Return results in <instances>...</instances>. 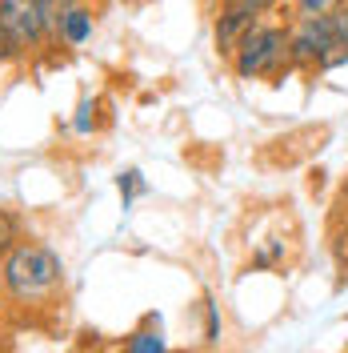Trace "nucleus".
Instances as JSON below:
<instances>
[{"label":"nucleus","mask_w":348,"mask_h":353,"mask_svg":"<svg viewBox=\"0 0 348 353\" xmlns=\"http://www.w3.org/2000/svg\"><path fill=\"white\" fill-rule=\"evenodd\" d=\"M4 285L12 297H44L61 285V257L48 245H17L4 257Z\"/></svg>","instance_id":"obj_1"},{"label":"nucleus","mask_w":348,"mask_h":353,"mask_svg":"<svg viewBox=\"0 0 348 353\" xmlns=\"http://www.w3.org/2000/svg\"><path fill=\"white\" fill-rule=\"evenodd\" d=\"M284 65H288V32L272 28V24H257L232 52V68H237L240 81L276 77Z\"/></svg>","instance_id":"obj_2"},{"label":"nucleus","mask_w":348,"mask_h":353,"mask_svg":"<svg viewBox=\"0 0 348 353\" xmlns=\"http://www.w3.org/2000/svg\"><path fill=\"white\" fill-rule=\"evenodd\" d=\"M0 28L21 44H41L52 28L41 12V0H0Z\"/></svg>","instance_id":"obj_3"},{"label":"nucleus","mask_w":348,"mask_h":353,"mask_svg":"<svg viewBox=\"0 0 348 353\" xmlns=\"http://www.w3.org/2000/svg\"><path fill=\"white\" fill-rule=\"evenodd\" d=\"M88 32H92V12L88 8H68L61 24H56V37L65 44H85Z\"/></svg>","instance_id":"obj_4"},{"label":"nucleus","mask_w":348,"mask_h":353,"mask_svg":"<svg viewBox=\"0 0 348 353\" xmlns=\"http://www.w3.org/2000/svg\"><path fill=\"white\" fill-rule=\"evenodd\" d=\"M340 4H345V0H296L301 21H312V17H332Z\"/></svg>","instance_id":"obj_5"},{"label":"nucleus","mask_w":348,"mask_h":353,"mask_svg":"<svg viewBox=\"0 0 348 353\" xmlns=\"http://www.w3.org/2000/svg\"><path fill=\"white\" fill-rule=\"evenodd\" d=\"M68 8H76V0H41V12L52 32H56V24H61V17H65Z\"/></svg>","instance_id":"obj_6"},{"label":"nucleus","mask_w":348,"mask_h":353,"mask_svg":"<svg viewBox=\"0 0 348 353\" xmlns=\"http://www.w3.org/2000/svg\"><path fill=\"white\" fill-rule=\"evenodd\" d=\"M12 249H17V221L0 209V257H8Z\"/></svg>","instance_id":"obj_7"},{"label":"nucleus","mask_w":348,"mask_h":353,"mask_svg":"<svg viewBox=\"0 0 348 353\" xmlns=\"http://www.w3.org/2000/svg\"><path fill=\"white\" fill-rule=\"evenodd\" d=\"M116 185H120V197H124V205H129L136 193H144V181H140V173H136V169L120 173V181H116Z\"/></svg>","instance_id":"obj_8"},{"label":"nucleus","mask_w":348,"mask_h":353,"mask_svg":"<svg viewBox=\"0 0 348 353\" xmlns=\"http://www.w3.org/2000/svg\"><path fill=\"white\" fill-rule=\"evenodd\" d=\"M160 350H164V341L156 333H136L129 345V353H160Z\"/></svg>","instance_id":"obj_9"},{"label":"nucleus","mask_w":348,"mask_h":353,"mask_svg":"<svg viewBox=\"0 0 348 353\" xmlns=\"http://www.w3.org/2000/svg\"><path fill=\"white\" fill-rule=\"evenodd\" d=\"M332 24H336V37H340V48H348V4H340L332 12Z\"/></svg>","instance_id":"obj_10"},{"label":"nucleus","mask_w":348,"mask_h":353,"mask_svg":"<svg viewBox=\"0 0 348 353\" xmlns=\"http://www.w3.org/2000/svg\"><path fill=\"white\" fill-rule=\"evenodd\" d=\"M17 52H21V44L12 41V37H8V32H4V28H0V61H12V57H17Z\"/></svg>","instance_id":"obj_11"},{"label":"nucleus","mask_w":348,"mask_h":353,"mask_svg":"<svg viewBox=\"0 0 348 353\" xmlns=\"http://www.w3.org/2000/svg\"><path fill=\"white\" fill-rule=\"evenodd\" d=\"M88 112H92V105L85 101V105H80V117H76V132H88V129H92V121H88Z\"/></svg>","instance_id":"obj_12"},{"label":"nucleus","mask_w":348,"mask_h":353,"mask_svg":"<svg viewBox=\"0 0 348 353\" xmlns=\"http://www.w3.org/2000/svg\"><path fill=\"white\" fill-rule=\"evenodd\" d=\"M220 337V325H217V309L208 305V341H217Z\"/></svg>","instance_id":"obj_13"},{"label":"nucleus","mask_w":348,"mask_h":353,"mask_svg":"<svg viewBox=\"0 0 348 353\" xmlns=\"http://www.w3.org/2000/svg\"><path fill=\"white\" fill-rule=\"evenodd\" d=\"M340 217L348 221V181H345V189H340Z\"/></svg>","instance_id":"obj_14"}]
</instances>
